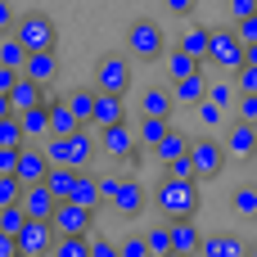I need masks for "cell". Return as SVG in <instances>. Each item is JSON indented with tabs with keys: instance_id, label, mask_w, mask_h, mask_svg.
Here are the masks:
<instances>
[{
	"instance_id": "cell-1",
	"label": "cell",
	"mask_w": 257,
	"mask_h": 257,
	"mask_svg": "<svg viewBox=\"0 0 257 257\" xmlns=\"http://www.w3.org/2000/svg\"><path fill=\"white\" fill-rule=\"evenodd\" d=\"M154 208L163 212V221H181V217H194L199 212V181H176V176H163L154 190H149Z\"/></svg>"
},
{
	"instance_id": "cell-2",
	"label": "cell",
	"mask_w": 257,
	"mask_h": 257,
	"mask_svg": "<svg viewBox=\"0 0 257 257\" xmlns=\"http://www.w3.org/2000/svg\"><path fill=\"white\" fill-rule=\"evenodd\" d=\"M126 54L131 59H163L167 54V32L154 23V18H136L131 27H126Z\"/></svg>"
},
{
	"instance_id": "cell-3",
	"label": "cell",
	"mask_w": 257,
	"mask_h": 257,
	"mask_svg": "<svg viewBox=\"0 0 257 257\" xmlns=\"http://www.w3.org/2000/svg\"><path fill=\"white\" fill-rule=\"evenodd\" d=\"M14 36L27 45V54H45V50H54V45H59V27H54V18H50V14H36V9L18 18Z\"/></svg>"
},
{
	"instance_id": "cell-4",
	"label": "cell",
	"mask_w": 257,
	"mask_h": 257,
	"mask_svg": "<svg viewBox=\"0 0 257 257\" xmlns=\"http://www.w3.org/2000/svg\"><path fill=\"white\" fill-rule=\"evenodd\" d=\"M208 63L226 68L230 77L248 63V45L239 41V32H235V27H212V50H208Z\"/></svg>"
},
{
	"instance_id": "cell-5",
	"label": "cell",
	"mask_w": 257,
	"mask_h": 257,
	"mask_svg": "<svg viewBox=\"0 0 257 257\" xmlns=\"http://www.w3.org/2000/svg\"><path fill=\"white\" fill-rule=\"evenodd\" d=\"M95 90L99 95H126L131 90V54H99L95 59Z\"/></svg>"
},
{
	"instance_id": "cell-6",
	"label": "cell",
	"mask_w": 257,
	"mask_h": 257,
	"mask_svg": "<svg viewBox=\"0 0 257 257\" xmlns=\"http://www.w3.org/2000/svg\"><path fill=\"white\" fill-rule=\"evenodd\" d=\"M190 163H194V176H199V181H217V176L226 172L230 154H226V145H221L217 136H194V145H190Z\"/></svg>"
},
{
	"instance_id": "cell-7",
	"label": "cell",
	"mask_w": 257,
	"mask_h": 257,
	"mask_svg": "<svg viewBox=\"0 0 257 257\" xmlns=\"http://www.w3.org/2000/svg\"><path fill=\"white\" fill-rule=\"evenodd\" d=\"M54 244H59L54 221H27L23 235H18V253L23 257H54Z\"/></svg>"
},
{
	"instance_id": "cell-8",
	"label": "cell",
	"mask_w": 257,
	"mask_h": 257,
	"mask_svg": "<svg viewBox=\"0 0 257 257\" xmlns=\"http://www.w3.org/2000/svg\"><path fill=\"white\" fill-rule=\"evenodd\" d=\"M99 149H104V158H113V163H131V158H136V149H140V140H136L131 122H122V126L99 131Z\"/></svg>"
},
{
	"instance_id": "cell-9",
	"label": "cell",
	"mask_w": 257,
	"mask_h": 257,
	"mask_svg": "<svg viewBox=\"0 0 257 257\" xmlns=\"http://www.w3.org/2000/svg\"><path fill=\"white\" fill-rule=\"evenodd\" d=\"M99 154H104V149H99V131H95V126H86V131H77V136L68 140V167H72V172H86Z\"/></svg>"
},
{
	"instance_id": "cell-10",
	"label": "cell",
	"mask_w": 257,
	"mask_h": 257,
	"mask_svg": "<svg viewBox=\"0 0 257 257\" xmlns=\"http://www.w3.org/2000/svg\"><path fill=\"white\" fill-rule=\"evenodd\" d=\"M54 230L59 235H90L95 230V212L81 203H59L54 208Z\"/></svg>"
},
{
	"instance_id": "cell-11",
	"label": "cell",
	"mask_w": 257,
	"mask_h": 257,
	"mask_svg": "<svg viewBox=\"0 0 257 257\" xmlns=\"http://www.w3.org/2000/svg\"><path fill=\"white\" fill-rule=\"evenodd\" d=\"M14 176H18L23 185H41V181L50 176V158H45V149H41V145H27V149L18 154Z\"/></svg>"
},
{
	"instance_id": "cell-12",
	"label": "cell",
	"mask_w": 257,
	"mask_h": 257,
	"mask_svg": "<svg viewBox=\"0 0 257 257\" xmlns=\"http://www.w3.org/2000/svg\"><path fill=\"white\" fill-rule=\"evenodd\" d=\"M248 253H253V244H248L244 235H235V230L208 235V239H203V248H199V257H248Z\"/></svg>"
},
{
	"instance_id": "cell-13",
	"label": "cell",
	"mask_w": 257,
	"mask_h": 257,
	"mask_svg": "<svg viewBox=\"0 0 257 257\" xmlns=\"http://www.w3.org/2000/svg\"><path fill=\"white\" fill-rule=\"evenodd\" d=\"M221 145H226L230 158H257V126H248V122H230L226 136H221Z\"/></svg>"
},
{
	"instance_id": "cell-14",
	"label": "cell",
	"mask_w": 257,
	"mask_h": 257,
	"mask_svg": "<svg viewBox=\"0 0 257 257\" xmlns=\"http://www.w3.org/2000/svg\"><path fill=\"white\" fill-rule=\"evenodd\" d=\"M23 208H27V217L32 221H54V208H59V199L50 194V185L41 181V185H27V194H23Z\"/></svg>"
},
{
	"instance_id": "cell-15",
	"label": "cell",
	"mask_w": 257,
	"mask_h": 257,
	"mask_svg": "<svg viewBox=\"0 0 257 257\" xmlns=\"http://www.w3.org/2000/svg\"><path fill=\"white\" fill-rule=\"evenodd\" d=\"M45 99H50V86H41V81H32V77H18V86L9 90L14 113H27V108H36V104H45Z\"/></svg>"
},
{
	"instance_id": "cell-16",
	"label": "cell",
	"mask_w": 257,
	"mask_h": 257,
	"mask_svg": "<svg viewBox=\"0 0 257 257\" xmlns=\"http://www.w3.org/2000/svg\"><path fill=\"white\" fill-rule=\"evenodd\" d=\"M126 122V95H99L95 104V131H108V126H122Z\"/></svg>"
},
{
	"instance_id": "cell-17",
	"label": "cell",
	"mask_w": 257,
	"mask_h": 257,
	"mask_svg": "<svg viewBox=\"0 0 257 257\" xmlns=\"http://www.w3.org/2000/svg\"><path fill=\"white\" fill-rule=\"evenodd\" d=\"M77 131H86V126L77 122V113L68 108V99H54V95H50V136H63V140H72Z\"/></svg>"
},
{
	"instance_id": "cell-18",
	"label": "cell",
	"mask_w": 257,
	"mask_h": 257,
	"mask_svg": "<svg viewBox=\"0 0 257 257\" xmlns=\"http://www.w3.org/2000/svg\"><path fill=\"white\" fill-rule=\"evenodd\" d=\"M190 145H194V136H185V131H172L158 149H154V158H158V167L167 172L172 163H181V158H190Z\"/></svg>"
},
{
	"instance_id": "cell-19",
	"label": "cell",
	"mask_w": 257,
	"mask_h": 257,
	"mask_svg": "<svg viewBox=\"0 0 257 257\" xmlns=\"http://www.w3.org/2000/svg\"><path fill=\"white\" fill-rule=\"evenodd\" d=\"M163 68H167V81H172V86H176V81H185V77H194V72H203V63H199V59H190L181 45L163 54Z\"/></svg>"
},
{
	"instance_id": "cell-20",
	"label": "cell",
	"mask_w": 257,
	"mask_h": 257,
	"mask_svg": "<svg viewBox=\"0 0 257 257\" xmlns=\"http://www.w3.org/2000/svg\"><path fill=\"white\" fill-rule=\"evenodd\" d=\"M208 90H212V81H208L203 72H194V77H185V81H176V86H172L176 104H190V108H199V104L208 99Z\"/></svg>"
},
{
	"instance_id": "cell-21",
	"label": "cell",
	"mask_w": 257,
	"mask_h": 257,
	"mask_svg": "<svg viewBox=\"0 0 257 257\" xmlns=\"http://www.w3.org/2000/svg\"><path fill=\"white\" fill-rule=\"evenodd\" d=\"M172 108H176V95L167 86H149L140 99V117H172Z\"/></svg>"
},
{
	"instance_id": "cell-22",
	"label": "cell",
	"mask_w": 257,
	"mask_h": 257,
	"mask_svg": "<svg viewBox=\"0 0 257 257\" xmlns=\"http://www.w3.org/2000/svg\"><path fill=\"white\" fill-rule=\"evenodd\" d=\"M167 226H172V244H176L181 253H194V257H199L203 235H199V221H194V217H181V221H167Z\"/></svg>"
},
{
	"instance_id": "cell-23",
	"label": "cell",
	"mask_w": 257,
	"mask_h": 257,
	"mask_svg": "<svg viewBox=\"0 0 257 257\" xmlns=\"http://www.w3.org/2000/svg\"><path fill=\"white\" fill-rule=\"evenodd\" d=\"M18 117H23V131H27L32 145H36V140H41V145L50 140V99L36 104V108H27V113H18Z\"/></svg>"
},
{
	"instance_id": "cell-24",
	"label": "cell",
	"mask_w": 257,
	"mask_h": 257,
	"mask_svg": "<svg viewBox=\"0 0 257 257\" xmlns=\"http://www.w3.org/2000/svg\"><path fill=\"white\" fill-rule=\"evenodd\" d=\"M172 131H176V126H172L167 117H140V131H136V140H140V149H149V154H154V149H158V145H163Z\"/></svg>"
},
{
	"instance_id": "cell-25",
	"label": "cell",
	"mask_w": 257,
	"mask_h": 257,
	"mask_svg": "<svg viewBox=\"0 0 257 257\" xmlns=\"http://www.w3.org/2000/svg\"><path fill=\"white\" fill-rule=\"evenodd\" d=\"M181 50L199 63H208V50H212V27H185L181 32Z\"/></svg>"
},
{
	"instance_id": "cell-26",
	"label": "cell",
	"mask_w": 257,
	"mask_h": 257,
	"mask_svg": "<svg viewBox=\"0 0 257 257\" xmlns=\"http://www.w3.org/2000/svg\"><path fill=\"white\" fill-rule=\"evenodd\" d=\"M95 104H99V90H95V86H81V90L68 95V108L77 113L81 126H95Z\"/></svg>"
},
{
	"instance_id": "cell-27",
	"label": "cell",
	"mask_w": 257,
	"mask_h": 257,
	"mask_svg": "<svg viewBox=\"0 0 257 257\" xmlns=\"http://www.w3.org/2000/svg\"><path fill=\"white\" fill-rule=\"evenodd\" d=\"M77 176H81V172H72V167H50L45 185H50V194H54L59 203H72V190H77Z\"/></svg>"
},
{
	"instance_id": "cell-28",
	"label": "cell",
	"mask_w": 257,
	"mask_h": 257,
	"mask_svg": "<svg viewBox=\"0 0 257 257\" xmlns=\"http://www.w3.org/2000/svg\"><path fill=\"white\" fill-rule=\"evenodd\" d=\"M113 208L122 212V217H140V208H145V190H140V181H122V190H117V199H113Z\"/></svg>"
},
{
	"instance_id": "cell-29",
	"label": "cell",
	"mask_w": 257,
	"mask_h": 257,
	"mask_svg": "<svg viewBox=\"0 0 257 257\" xmlns=\"http://www.w3.org/2000/svg\"><path fill=\"white\" fill-rule=\"evenodd\" d=\"M54 72H59V59H54V50H45V54H32V59H27V68H23V77H32V81H41V86H50V81H54Z\"/></svg>"
},
{
	"instance_id": "cell-30",
	"label": "cell",
	"mask_w": 257,
	"mask_h": 257,
	"mask_svg": "<svg viewBox=\"0 0 257 257\" xmlns=\"http://www.w3.org/2000/svg\"><path fill=\"white\" fill-rule=\"evenodd\" d=\"M72 203H81V208H99L104 203V194H99V176H90V172H81L77 176V190H72Z\"/></svg>"
},
{
	"instance_id": "cell-31",
	"label": "cell",
	"mask_w": 257,
	"mask_h": 257,
	"mask_svg": "<svg viewBox=\"0 0 257 257\" xmlns=\"http://www.w3.org/2000/svg\"><path fill=\"white\" fill-rule=\"evenodd\" d=\"M230 208L244 217V221H257V185H235V194H230Z\"/></svg>"
},
{
	"instance_id": "cell-32",
	"label": "cell",
	"mask_w": 257,
	"mask_h": 257,
	"mask_svg": "<svg viewBox=\"0 0 257 257\" xmlns=\"http://www.w3.org/2000/svg\"><path fill=\"white\" fill-rule=\"evenodd\" d=\"M27 59H32V54H27V45H23L18 36H0V63H5V68H18V72H23Z\"/></svg>"
},
{
	"instance_id": "cell-33",
	"label": "cell",
	"mask_w": 257,
	"mask_h": 257,
	"mask_svg": "<svg viewBox=\"0 0 257 257\" xmlns=\"http://www.w3.org/2000/svg\"><path fill=\"white\" fill-rule=\"evenodd\" d=\"M32 140H27V131H23V117L14 113V117H5L0 122V149H27Z\"/></svg>"
},
{
	"instance_id": "cell-34",
	"label": "cell",
	"mask_w": 257,
	"mask_h": 257,
	"mask_svg": "<svg viewBox=\"0 0 257 257\" xmlns=\"http://www.w3.org/2000/svg\"><path fill=\"white\" fill-rule=\"evenodd\" d=\"M90 235H59V244H54V257H90Z\"/></svg>"
},
{
	"instance_id": "cell-35",
	"label": "cell",
	"mask_w": 257,
	"mask_h": 257,
	"mask_svg": "<svg viewBox=\"0 0 257 257\" xmlns=\"http://www.w3.org/2000/svg\"><path fill=\"white\" fill-rule=\"evenodd\" d=\"M145 239H149V248H154V257H167L176 244H172V226L167 221H158V226H149L145 230Z\"/></svg>"
},
{
	"instance_id": "cell-36",
	"label": "cell",
	"mask_w": 257,
	"mask_h": 257,
	"mask_svg": "<svg viewBox=\"0 0 257 257\" xmlns=\"http://www.w3.org/2000/svg\"><path fill=\"white\" fill-rule=\"evenodd\" d=\"M27 221H32V217H27V208H23V203H18V208H0V230H5V235H14V239H18Z\"/></svg>"
},
{
	"instance_id": "cell-37",
	"label": "cell",
	"mask_w": 257,
	"mask_h": 257,
	"mask_svg": "<svg viewBox=\"0 0 257 257\" xmlns=\"http://www.w3.org/2000/svg\"><path fill=\"white\" fill-rule=\"evenodd\" d=\"M23 194H27V185L18 176H0V208H18Z\"/></svg>"
},
{
	"instance_id": "cell-38",
	"label": "cell",
	"mask_w": 257,
	"mask_h": 257,
	"mask_svg": "<svg viewBox=\"0 0 257 257\" xmlns=\"http://www.w3.org/2000/svg\"><path fill=\"white\" fill-rule=\"evenodd\" d=\"M194 113H199V122H203L208 131H221V126H226V108H221V104H212V99H203Z\"/></svg>"
},
{
	"instance_id": "cell-39",
	"label": "cell",
	"mask_w": 257,
	"mask_h": 257,
	"mask_svg": "<svg viewBox=\"0 0 257 257\" xmlns=\"http://www.w3.org/2000/svg\"><path fill=\"white\" fill-rule=\"evenodd\" d=\"M208 99H212V104H221V108H235V104H239V90H235V81H212Z\"/></svg>"
},
{
	"instance_id": "cell-40",
	"label": "cell",
	"mask_w": 257,
	"mask_h": 257,
	"mask_svg": "<svg viewBox=\"0 0 257 257\" xmlns=\"http://www.w3.org/2000/svg\"><path fill=\"white\" fill-rule=\"evenodd\" d=\"M41 149H45L50 167H68V140H63V136H50V140H45Z\"/></svg>"
},
{
	"instance_id": "cell-41",
	"label": "cell",
	"mask_w": 257,
	"mask_h": 257,
	"mask_svg": "<svg viewBox=\"0 0 257 257\" xmlns=\"http://www.w3.org/2000/svg\"><path fill=\"white\" fill-rule=\"evenodd\" d=\"M117 248H122V257H154L145 235H126V239H117Z\"/></svg>"
},
{
	"instance_id": "cell-42",
	"label": "cell",
	"mask_w": 257,
	"mask_h": 257,
	"mask_svg": "<svg viewBox=\"0 0 257 257\" xmlns=\"http://www.w3.org/2000/svg\"><path fill=\"white\" fill-rule=\"evenodd\" d=\"M226 14H230V27H235V23H244V18L257 14V0H226Z\"/></svg>"
},
{
	"instance_id": "cell-43",
	"label": "cell",
	"mask_w": 257,
	"mask_h": 257,
	"mask_svg": "<svg viewBox=\"0 0 257 257\" xmlns=\"http://www.w3.org/2000/svg\"><path fill=\"white\" fill-rule=\"evenodd\" d=\"M230 81H235V90H239V95H257V68H248V63H244Z\"/></svg>"
},
{
	"instance_id": "cell-44",
	"label": "cell",
	"mask_w": 257,
	"mask_h": 257,
	"mask_svg": "<svg viewBox=\"0 0 257 257\" xmlns=\"http://www.w3.org/2000/svg\"><path fill=\"white\" fill-rule=\"evenodd\" d=\"M235 122L257 126V95H239V104H235Z\"/></svg>"
},
{
	"instance_id": "cell-45",
	"label": "cell",
	"mask_w": 257,
	"mask_h": 257,
	"mask_svg": "<svg viewBox=\"0 0 257 257\" xmlns=\"http://www.w3.org/2000/svg\"><path fill=\"white\" fill-rule=\"evenodd\" d=\"M14 27H18V14H14V0H0V32H5V36H14Z\"/></svg>"
},
{
	"instance_id": "cell-46",
	"label": "cell",
	"mask_w": 257,
	"mask_h": 257,
	"mask_svg": "<svg viewBox=\"0 0 257 257\" xmlns=\"http://www.w3.org/2000/svg\"><path fill=\"white\" fill-rule=\"evenodd\" d=\"M122 181H126V176H99V194H104V203H113V199H117Z\"/></svg>"
},
{
	"instance_id": "cell-47",
	"label": "cell",
	"mask_w": 257,
	"mask_h": 257,
	"mask_svg": "<svg viewBox=\"0 0 257 257\" xmlns=\"http://www.w3.org/2000/svg\"><path fill=\"white\" fill-rule=\"evenodd\" d=\"M235 32H239L244 45H257V14H253V18H244V23H235Z\"/></svg>"
},
{
	"instance_id": "cell-48",
	"label": "cell",
	"mask_w": 257,
	"mask_h": 257,
	"mask_svg": "<svg viewBox=\"0 0 257 257\" xmlns=\"http://www.w3.org/2000/svg\"><path fill=\"white\" fill-rule=\"evenodd\" d=\"M167 176H176V181H199V176H194V163H190V158L172 163V167H167Z\"/></svg>"
},
{
	"instance_id": "cell-49",
	"label": "cell",
	"mask_w": 257,
	"mask_h": 257,
	"mask_svg": "<svg viewBox=\"0 0 257 257\" xmlns=\"http://www.w3.org/2000/svg\"><path fill=\"white\" fill-rule=\"evenodd\" d=\"M167 5V14H176V18H190L194 9H199V0H163Z\"/></svg>"
},
{
	"instance_id": "cell-50",
	"label": "cell",
	"mask_w": 257,
	"mask_h": 257,
	"mask_svg": "<svg viewBox=\"0 0 257 257\" xmlns=\"http://www.w3.org/2000/svg\"><path fill=\"white\" fill-rule=\"evenodd\" d=\"M18 154H23V149H0V176H14V167H18Z\"/></svg>"
},
{
	"instance_id": "cell-51",
	"label": "cell",
	"mask_w": 257,
	"mask_h": 257,
	"mask_svg": "<svg viewBox=\"0 0 257 257\" xmlns=\"http://www.w3.org/2000/svg\"><path fill=\"white\" fill-rule=\"evenodd\" d=\"M18 77H23L18 68H5V63H0V95H9V90L18 86Z\"/></svg>"
},
{
	"instance_id": "cell-52",
	"label": "cell",
	"mask_w": 257,
	"mask_h": 257,
	"mask_svg": "<svg viewBox=\"0 0 257 257\" xmlns=\"http://www.w3.org/2000/svg\"><path fill=\"white\" fill-rule=\"evenodd\" d=\"M90 257H122V248L108 244V239H95V244H90Z\"/></svg>"
},
{
	"instance_id": "cell-53",
	"label": "cell",
	"mask_w": 257,
	"mask_h": 257,
	"mask_svg": "<svg viewBox=\"0 0 257 257\" xmlns=\"http://www.w3.org/2000/svg\"><path fill=\"white\" fill-rule=\"evenodd\" d=\"M0 257H18V239L0 230Z\"/></svg>"
},
{
	"instance_id": "cell-54",
	"label": "cell",
	"mask_w": 257,
	"mask_h": 257,
	"mask_svg": "<svg viewBox=\"0 0 257 257\" xmlns=\"http://www.w3.org/2000/svg\"><path fill=\"white\" fill-rule=\"evenodd\" d=\"M5 117H14V104H9V95H0V122Z\"/></svg>"
},
{
	"instance_id": "cell-55",
	"label": "cell",
	"mask_w": 257,
	"mask_h": 257,
	"mask_svg": "<svg viewBox=\"0 0 257 257\" xmlns=\"http://www.w3.org/2000/svg\"><path fill=\"white\" fill-rule=\"evenodd\" d=\"M248 68H257V45H248Z\"/></svg>"
},
{
	"instance_id": "cell-56",
	"label": "cell",
	"mask_w": 257,
	"mask_h": 257,
	"mask_svg": "<svg viewBox=\"0 0 257 257\" xmlns=\"http://www.w3.org/2000/svg\"><path fill=\"white\" fill-rule=\"evenodd\" d=\"M167 257H194V253H181V248H172V253H167Z\"/></svg>"
},
{
	"instance_id": "cell-57",
	"label": "cell",
	"mask_w": 257,
	"mask_h": 257,
	"mask_svg": "<svg viewBox=\"0 0 257 257\" xmlns=\"http://www.w3.org/2000/svg\"><path fill=\"white\" fill-rule=\"evenodd\" d=\"M248 257H257V244H253V253H248Z\"/></svg>"
},
{
	"instance_id": "cell-58",
	"label": "cell",
	"mask_w": 257,
	"mask_h": 257,
	"mask_svg": "<svg viewBox=\"0 0 257 257\" xmlns=\"http://www.w3.org/2000/svg\"><path fill=\"white\" fill-rule=\"evenodd\" d=\"M253 167H257V158H253Z\"/></svg>"
},
{
	"instance_id": "cell-59",
	"label": "cell",
	"mask_w": 257,
	"mask_h": 257,
	"mask_svg": "<svg viewBox=\"0 0 257 257\" xmlns=\"http://www.w3.org/2000/svg\"><path fill=\"white\" fill-rule=\"evenodd\" d=\"M18 257H23V253H18Z\"/></svg>"
}]
</instances>
